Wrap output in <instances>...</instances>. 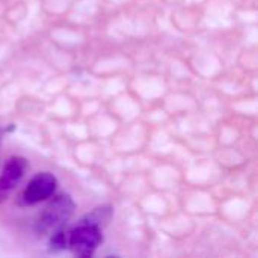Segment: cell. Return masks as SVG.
Masks as SVG:
<instances>
[{
  "label": "cell",
  "instance_id": "1",
  "mask_svg": "<svg viewBox=\"0 0 258 258\" xmlns=\"http://www.w3.org/2000/svg\"><path fill=\"white\" fill-rule=\"evenodd\" d=\"M74 201L70 195H59L44 209L42 215L36 221L35 231L38 236H45L59 231L74 213Z\"/></svg>",
  "mask_w": 258,
  "mask_h": 258
},
{
  "label": "cell",
  "instance_id": "2",
  "mask_svg": "<svg viewBox=\"0 0 258 258\" xmlns=\"http://www.w3.org/2000/svg\"><path fill=\"white\" fill-rule=\"evenodd\" d=\"M101 243V230L94 225L80 224L68 234V246L77 257H91Z\"/></svg>",
  "mask_w": 258,
  "mask_h": 258
},
{
  "label": "cell",
  "instance_id": "3",
  "mask_svg": "<svg viewBox=\"0 0 258 258\" xmlns=\"http://www.w3.org/2000/svg\"><path fill=\"white\" fill-rule=\"evenodd\" d=\"M56 186H57V180L53 174L41 172L29 181L27 187L23 192V201L29 206L38 204L50 198L54 194Z\"/></svg>",
  "mask_w": 258,
  "mask_h": 258
},
{
  "label": "cell",
  "instance_id": "4",
  "mask_svg": "<svg viewBox=\"0 0 258 258\" xmlns=\"http://www.w3.org/2000/svg\"><path fill=\"white\" fill-rule=\"evenodd\" d=\"M27 169V162L23 157H12L5 165L0 175V203L5 201L9 194L15 189V186L23 178Z\"/></svg>",
  "mask_w": 258,
  "mask_h": 258
},
{
  "label": "cell",
  "instance_id": "5",
  "mask_svg": "<svg viewBox=\"0 0 258 258\" xmlns=\"http://www.w3.org/2000/svg\"><path fill=\"white\" fill-rule=\"evenodd\" d=\"M112 207L110 206H103V207H97L94 209L91 213H88L82 221L80 224H86V225H94L97 228H103L109 224V221L112 219Z\"/></svg>",
  "mask_w": 258,
  "mask_h": 258
},
{
  "label": "cell",
  "instance_id": "6",
  "mask_svg": "<svg viewBox=\"0 0 258 258\" xmlns=\"http://www.w3.org/2000/svg\"><path fill=\"white\" fill-rule=\"evenodd\" d=\"M50 246H51V251H62L68 246V234L63 233V231H56L53 233L51 239H50Z\"/></svg>",
  "mask_w": 258,
  "mask_h": 258
}]
</instances>
